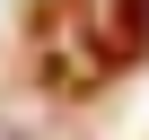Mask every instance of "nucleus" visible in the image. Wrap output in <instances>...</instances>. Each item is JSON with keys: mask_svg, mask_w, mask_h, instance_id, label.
Instances as JSON below:
<instances>
[{"mask_svg": "<svg viewBox=\"0 0 149 140\" xmlns=\"http://www.w3.org/2000/svg\"><path fill=\"white\" fill-rule=\"evenodd\" d=\"M140 44H149V18L114 9V0H44V9H35V70H44V88H61V96L105 88Z\"/></svg>", "mask_w": 149, "mask_h": 140, "instance_id": "1", "label": "nucleus"}, {"mask_svg": "<svg viewBox=\"0 0 149 140\" xmlns=\"http://www.w3.org/2000/svg\"><path fill=\"white\" fill-rule=\"evenodd\" d=\"M114 9H132V18H149V0H114Z\"/></svg>", "mask_w": 149, "mask_h": 140, "instance_id": "2", "label": "nucleus"}]
</instances>
